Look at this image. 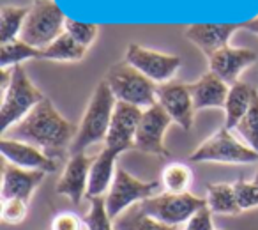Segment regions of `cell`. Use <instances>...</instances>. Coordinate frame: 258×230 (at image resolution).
I'll use <instances>...</instances> for the list:
<instances>
[{"label":"cell","instance_id":"6da1fadb","mask_svg":"<svg viewBox=\"0 0 258 230\" xmlns=\"http://www.w3.org/2000/svg\"><path fill=\"white\" fill-rule=\"evenodd\" d=\"M15 140H22L39 147L51 159H60L69 152L78 133V126L68 121L48 97H44L22 123L8 131ZM4 133V135H8Z\"/></svg>","mask_w":258,"mask_h":230},{"label":"cell","instance_id":"7a4b0ae2","mask_svg":"<svg viewBox=\"0 0 258 230\" xmlns=\"http://www.w3.org/2000/svg\"><path fill=\"white\" fill-rule=\"evenodd\" d=\"M115 104H117V99L108 83L104 80L97 83L78 124V133L73 140L69 154L85 152V149L90 145L106 140Z\"/></svg>","mask_w":258,"mask_h":230},{"label":"cell","instance_id":"3957f363","mask_svg":"<svg viewBox=\"0 0 258 230\" xmlns=\"http://www.w3.org/2000/svg\"><path fill=\"white\" fill-rule=\"evenodd\" d=\"M104 82L111 89L115 99L122 103L135 104L142 110L158 103V85L125 61L111 66Z\"/></svg>","mask_w":258,"mask_h":230},{"label":"cell","instance_id":"277c9868","mask_svg":"<svg viewBox=\"0 0 258 230\" xmlns=\"http://www.w3.org/2000/svg\"><path fill=\"white\" fill-rule=\"evenodd\" d=\"M2 94H4L2 106H0V130H2V135L8 133L18 123H22L27 115L44 99L43 92L27 76L23 66L13 68L11 83H9L8 90Z\"/></svg>","mask_w":258,"mask_h":230},{"label":"cell","instance_id":"5b68a950","mask_svg":"<svg viewBox=\"0 0 258 230\" xmlns=\"http://www.w3.org/2000/svg\"><path fill=\"white\" fill-rule=\"evenodd\" d=\"M66 20L68 18L55 0H34L20 39L37 50H44L66 32Z\"/></svg>","mask_w":258,"mask_h":230},{"label":"cell","instance_id":"8992f818","mask_svg":"<svg viewBox=\"0 0 258 230\" xmlns=\"http://www.w3.org/2000/svg\"><path fill=\"white\" fill-rule=\"evenodd\" d=\"M189 161L247 165L258 161V152L240 142V138L232 130L223 126L191 152Z\"/></svg>","mask_w":258,"mask_h":230},{"label":"cell","instance_id":"52a82bcc","mask_svg":"<svg viewBox=\"0 0 258 230\" xmlns=\"http://www.w3.org/2000/svg\"><path fill=\"white\" fill-rule=\"evenodd\" d=\"M159 188H161V183H158V181H142L138 177L131 176L127 170L118 166L113 184L104 197L106 198L108 214L113 221H117L129 209H133L135 205L158 195Z\"/></svg>","mask_w":258,"mask_h":230},{"label":"cell","instance_id":"ba28073f","mask_svg":"<svg viewBox=\"0 0 258 230\" xmlns=\"http://www.w3.org/2000/svg\"><path fill=\"white\" fill-rule=\"evenodd\" d=\"M205 205H207L205 198H200L193 193H166L165 191L142 202L140 209L158 221L166 223L170 226H179Z\"/></svg>","mask_w":258,"mask_h":230},{"label":"cell","instance_id":"9c48e42d","mask_svg":"<svg viewBox=\"0 0 258 230\" xmlns=\"http://www.w3.org/2000/svg\"><path fill=\"white\" fill-rule=\"evenodd\" d=\"M124 61L140 73H144L156 85L170 83L180 69V66H182V61L177 55L151 50V48H145L137 43H131L125 48Z\"/></svg>","mask_w":258,"mask_h":230},{"label":"cell","instance_id":"30bf717a","mask_svg":"<svg viewBox=\"0 0 258 230\" xmlns=\"http://www.w3.org/2000/svg\"><path fill=\"white\" fill-rule=\"evenodd\" d=\"M172 123V117L166 113L165 108L159 103L144 110L137 130V138H135V149L145 152V154L168 158L170 152L165 147V133Z\"/></svg>","mask_w":258,"mask_h":230},{"label":"cell","instance_id":"8fae6325","mask_svg":"<svg viewBox=\"0 0 258 230\" xmlns=\"http://www.w3.org/2000/svg\"><path fill=\"white\" fill-rule=\"evenodd\" d=\"M142 113H144L142 108L117 101L113 115H111L110 130H108L106 140H104V147L111 149L117 154L135 149V138H137Z\"/></svg>","mask_w":258,"mask_h":230},{"label":"cell","instance_id":"7c38bea8","mask_svg":"<svg viewBox=\"0 0 258 230\" xmlns=\"http://www.w3.org/2000/svg\"><path fill=\"white\" fill-rule=\"evenodd\" d=\"M158 103L184 131H189L193 128L197 110L187 83L170 82L165 85H158Z\"/></svg>","mask_w":258,"mask_h":230},{"label":"cell","instance_id":"4fadbf2b","mask_svg":"<svg viewBox=\"0 0 258 230\" xmlns=\"http://www.w3.org/2000/svg\"><path fill=\"white\" fill-rule=\"evenodd\" d=\"M90 165H92V158H89L85 152L71 154L55 184V191L62 197H68L75 205H80L89 190Z\"/></svg>","mask_w":258,"mask_h":230},{"label":"cell","instance_id":"5bb4252c","mask_svg":"<svg viewBox=\"0 0 258 230\" xmlns=\"http://www.w3.org/2000/svg\"><path fill=\"white\" fill-rule=\"evenodd\" d=\"M239 29H242V23H193L186 27L184 36L209 59L218 50L228 46Z\"/></svg>","mask_w":258,"mask_h":230},{"label":"cell","instance_id":"9a60e30c","mask_svg":"<svg viewBox=\"0 0 258 230\" xmlns=\"http://www.w3.org/2000/svg\"><path fill=\"white\" fill-rule=\"evenodd\" d=\"M0 152L8 163L25 170H41V172L51 174L57 170V161L46 156L39 147L27 144L15 138L2 137L0 140Z\"/></svg>","mask_w":258,"mask_h":230},{"label":"cell","instance_id":"2e32d148","mask_svg":"<svg viewBox=\"0 0 258 230\" xmlns=\"http://www.w3.org/2000/svg\"><path fill=\"white\" fill-rule=\"evenodd\" d=\"M258 61V55L249 48L225 46L207 59L209 71L216 73L228 85L239 82V76Z\"/></svg>","mask_w":258,"mask_h":230},{"label":"cell","instance_id":"e0dca14e","mask_svg":"<svg viewBox=\"0 0 258 230\" xmlns=\"http://www.w3.org/2000/svg\"><path fill=\"white\" fill-rule=\"evenodd\" d=\"M44 177H46V172L25 170L6 161L2 168V188H0L2 200L20 198V200L30 202L36 190L43 184Z\"/></svg>","mask_w":258,"mask_h":230},{"label":"cell","instance_id":"ac0fdd59","mask_svg":"<svg viewBox=\"0 0 258 230\" xmlns=\"http://www.w3.org/2000/svg\"><path fill=\"white\" fill-rule=\"evenodd\" d=\"M187 87L193 96V104L197 111L205 110V108H225L230 85L216 73H204L197 82L187 83Z\"/></svg>","mask_w":258,"mask_h":230},{"label":"cell","instance_id":"d6986e66","mask_svg":"<svg viewBox=\"0 0 258 230\" xmlns=\"http://www.w3.org/2000/svg\"><path fill=\"white\" fill-rule=\"evenodd\" d=\"M118 156L115 151L104 147L96 158L92 159L89 174V190H87V198L94 197H106L113 184L115 174H117V159Z\"/></svg>","mask_w":258,"mask_h":230},{"label":"cell","instance_id":"ffe728a7","mask_svg":"<svg viewBox=\"0 0 258 230\" xmlns=\"http://www.w3.org/2000/svg\"><path fill=\"white\" fill-rule=\"evenodd\" d=\"M253 90L254 87L247 85L244 82H237L230 85V92L225 103V128L228 130H235L237 124L242 121V117L247 113L251 106V99H253Z\"/></svg>","mask_w":258,"mask_h":230},{"label":"cell","instance_id":"44dd1931","mask_svg":"<svg viewBox=\"0 0 258 230\" xmlns=\"http://www.w3.org/2000/svg\"><path fill=\"white\" fill-rule=\"evenodd\" d=\"M205 202H207V207L212 211V214L235 216V214H239V212H242L239 204H237L233 184H228V183L207 184Z\"/></svg>","mask_w":258,"mask_h":230},{"label":"cell","instance_id":"7402d4cb","mask_svg":"<svg viewBox=\"0 0 258 230\" xmlns=\"http://www.w3.org/2000/svg\"><path fill=\"white\" fill-rule=\"evenodd\" d=\"M87 53V48L78 44L68 32L58 36L51 44L41 50L39 59L55 62H80Z\"/></svg>","mask_w":258,"mask_h":230},{"label":"cell","instance_id":"603a6c76","mask_svg":"<svg viewBox=\"0 0 258 230\" xmlns=\"http://www.w3.org/2000/svg\"><path fill=\"white\" fill-rule=\"evenodd\" d=\"M30 6H4L0 9V44L20 39Z\"/></svg>","mask_w":258,"mask_h":230},{"label":"cell","instance_id":"cb8c5ba5","mask_svg":"<svg viewBox=\"0 0 258 230\" xmlns=\"http://www.w3.org/2000/svg\"><path fill=\"white\" fill-rule=\"evenodd\" d=\"M193 170L186 163H170L161 172V186L166 193H189L193 184Z\"/></svg>","mask_w":258,"mask_h":230},{"label":"cell","instance_id":"d4e9b609","mask_svg":"<svg viewBox=\"0 0 258 230\" xmlns=\"http://www.w3.org/2000/svg\"><path fill=\"white\" fill-rule=\"evenodd\" d=\"M115 228L117 230H177V226H170L166 223L158 221L152 216L145 214L140 209V204H138L133 209H129L125 214H122L115 221Z\"/></svg>","mask_w":258,"mask_h":230},{"label":"cell","instance_id":"484cf974","mask_svg":"<svg viewBox=\"0 0 258 230\" xmlns=\"http://www.w3.org/2000/svg\"><path fill=\"white\" fill-rule=\"evenodd\" d=\"M41 50L23 43L22 39L9 41L6 44H0V69H9L22 66L23 61L29 59H39Z\"/></svg>","mask_w":258,"mask_h":230},{"label":"cell","instance_id":"4316f807","mask_svg":"<svg viewBox=\"0 0 258 230\" xmlns=\"http://www.w3.org/2000/svg\"><path fill=\"white\" fill-rule=\"evenodd\" d=\"M233 133L239 138H242V142L247 147H251L253 151L258 152V89L256 87L253 90V99H251L249 110L242 117V121L235 126Z\"/></svg>","mask_w":258,"mask_h":230},{"label":"cell","instance_id":"83f0119b","mask_svg":"<svg viewBox=\"0 0 258 230\" xmlns=\"http://www.w3.org/2000/svg\"><path fill=\"white\" fill-rule=\"evenodd\" d=\"M90 200V209L83 216L87 230H117L113 226V219L110 218L106 209V198L104 197H94Z\"/></svg>","mask_w":258,"mask_h":230},{"label":"cell","instance_id":"f1b7e54d","mask_svg":"<svg viewBox=\"0 0 258 230\" xmlns=\"http://www.w3.org/2000/svg\"><path fill=\"white\" fill-rule=\"evenodd\" d=\"M66 32L73 37L78 44L89 50L94 43H96L97 36H99V27L96 23H87L78 22V20H66Z\"/></svg>","mask_w":258,"mask_h":230},{"label":"cell","instance_id":"f546056e","mask_svg":"<svg viewBox=\"0 0 258 230\" xmlns=\"http://www.w3.org/2000/svg\"><path fill=\"white\" fill-rule=\"evenodd\" d=\"M233 190H235L237 204H239L240 211H249V209L258 207V184H254L253 181L237 179L233 183Z\"/></svg>","mask_w":258,"mask_h":230},{"label":"cell","instance_id":"4dcf8cb0","mask_svg":"<svg viewBox=\"0 0 258 230\" xmlns=\"http://www.w3.org/2000/svg\"><path fill=\"white\" fill-rule=\"evenodd\" d=\"M27 214H29V202L20 200V198H9V200H2V221L8 225H20L25 221Z\"/></svg>","mask_w":258,"mask_h":230},{"label":"cell","instance_id":"1f68e13d","mask_svg":"<svg viewBox=\"0 0 258 230\" xmlns=\"http://www.w3.org/2000/svg\"><path fill=\"white\" fill-rule=\"evenodd\" d=\"M50 230H85V223L75 212L62 211L53 216Z\"/></svg>","mask_w":258,"mask_h":230},{"label":"cell","instance_id":"d6a6232c","mask_svg":"<svg viewBox=\"0 0 258 230\" xmlns=\"http://www.w3.org/2000/svg\"><path fill=\"white\" fill-rule=\"evenodd\" d=\"M182 230H216L214 221H212V211L205 205L200 211H197L186 221Z\"/></svg>","mask_w":258,"mask_h":230},{"label":"cell","instance_id":"836d02e7","mask_svg":"<svg viewBox=\"0 0 258 230\" xmlns=\"http://www.w3.org/2000/svg\"><path fill=\"white\" fill-rule=\"evenodd\" d=\"M242 29L247 30V32H251V34H256V36H258V16H256V18H253V20H247V22H244Z\"/></svg>","mask_w":258,"mask_h":230},{"label":"cell","instance_id":"e575fe53","mask_svg":"<svg viewBox=\"0 0 258 230\" xmlns=\"http://www.w3.org/2000/svg\"><path fill=\"white\" fill-rule=\"evenodd\" d=\"M253 183L258 184V170H256V174H254V177H253Z\"/></svg>","mask_w":258,"mask_h":230},{"label":"cell","instance_id":"d590c367","mask_svg":"<svg viewBox=\"0 0 258 230\" xmlns=\"http://www.w3.org/2000/svg\"><path fill=\"white\" fill-rule=\"evenodd\" d=\"M223 230H225V228H223Z\"/></svg>","mask_w":258,"mask_h":230}]
</instances>
